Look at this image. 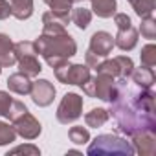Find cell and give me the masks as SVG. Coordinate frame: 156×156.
I'll list each match as a JSON object with an SVG mask.
<instances>
[{"label":"cell","mask_w":156,"mask_h":156,"mask_svg":"<svg viewBox=\"0 0 156 156\" xmlns=\"http://www.w3.org/2000/svg\"><path fill=\"white\" fill-rule=\"evenodd\" d=\"M116 77L108 75V73H101L98 72L94 77L90 75V79L81 87L83 92L88 96V98H98L101 101H108L110 99V94L114 90V85H116Z\"/></svg>","instance_id":"8992f818"},{"label":"cell","mask_w":156,"mask_h":156,"mask_svg":"<svg viewBox=\"0 0 156 156\" xmlns=\"http://www.w3.org/2000/svg\"><path fill=\"white\" fill-rule=\"evenodd\" d=\"M112 48H114V37L108 31H96L90 37L88 51H92L94 55H98L101 59L103 57H108L112 53Z\"/></svg>","instance_id":"7c38bea8"},{"label":"cell","mask_w":156,"mask_h":156,"mask_svg":"<svg viewBox=\"0 0 156 156\" xmlns=\"http://www.w3.org/2000/svg\"><path fill=\"white\" fill-rule=\"evenodd\" d=\"M134 152L141 156H154L156 154V134L154 130H141L130 136Z\"/></svg>","instance_id":"8fae6325"},{"label":"cell","mask_w":156,"mask_h":156,"mask_svg":"<svg viewBox=\"0 0 156 156\" xmlns=\"http://www.w3.org/2000/svg\"><path fill=\"white\" fill-rule=\"evenodd\" d=\"M31 83H33L31 77H28L22 72L11 73L8 77V88H9V92H15L19 96H28L31 92Z\"/></svg>","instance_id":"5bb4252c"},{"label":"cell","mask_w":156,"mask_h":156,"mask_svg":"<svg viewBox=\"0 0 156 156\" xmlns=\"http://www.w3.org/2000/svg\"><path fill=\"white\" fill-rule=\"evenodd\" d=\"M15 59L19 64V72L26 73L28 77H37L42 72V64L39 61L35 42H31V41L15 42Z\"/></svg>","instance_id":"277c9868"},{"label":"cell","mask_w":156,"mask_h":156,"mask_svg":"<svg viewBox=\"0 0 156 156\" xmlns=\"http://www.w3.org/2000/svg\"><path fill=\"white\" fill-rule=\"evenodd\" d=\"M33 103L37 107H48L55 99V87L48 79H39L31 83V92H30Z\"/></svg>","instance_id":"30bf717a"},{"label":"cell","mask_w":156,"mask_h":156,"mask_svg":"<svg viewBox=\"0 0 156 156\" xmlns=\"http://www.w3.org/2000/svg\"><path fill=\"white\" fill-rule=\"evenodd\" d=\"M11 17V4L8 0H0V20H6Z\"/></svg>","instance_id":"4dcf8cb0"},{"label":"cell","mask_w":156,"mask_h":156,"mask_svg":"<svg viewBox=\"0 0 156 156\" xmlns=\"http://www.w3.org/2000/svg\"><path fill=\"white\" fill-rule=\"evenodd\" d=\"M68 138L75 145H85V143L90 141V132H88V129H85L81 125H75L68 130Z\"/></svg>","instance_id":"603a6c76"},{"label":"cell","mask_w":156,"mask_h":156,"mask_svg":"<svg viewBox=\"0 0 156 156\" xmlns=\"http://www.w3.org/2000/svg\"><path fill=\"white\" fill-rule=\"evenodd\" d=\"M17 140V132L13 127H9V123H4L0 121V147L4 145H9Z\"/></svg>","instance_id":"484cf974"},{"label":"cell","mask_w":156,"mask_h":156,"mask_svg":"<svg viewBox=\"0 0 156 156\" xmlns=\"http://www.w3.org/2000/svg\"><path fill=\"white\" fill-rule=\"evenodd\" d=\"M11 123H13V129H15L17 136H20V138H24V140H35V138H39V134H41V130H42L39 119H37L30 110H26L24 114H20V116H19L17 119H13Z\"/></svg>","instance_id":"9c48e42d"},{"label":"cell","mask_w":156,"mask_h":156,"mask_svg":"<svg viewBox=\"0 0 156 156\" xmlns=\"http://www.w3.org/2000/svg\"><path fill=\"white\" fill-rule=\"evenodd\" d=\"M88 156H101V154H123V156H132L134 147L125 140L116 134H99L96 136L90 145H88Z\"/></svg>","instance_id":"3957f363"},{"label":"cell","mask_w":156,"mask_h":156,"mask_svg":"<svg viewBox=\"0 0 156 156\" xmlns=\"http://www.w3.org/2000/svg\"><path fill=\"white\" fill-rule=\"evenodd\" d=\"M72 2H85V0H72Z\"/></svg>","instance_id":"1f68e13d"},{"label":"cell","mask_w":156,"mask_h":156,"mask_svg":"<svg viewBox=\"0 0 156 156\" xmlns=\"http://www.w3.org/2000/svg\"><path fill=\"white\" fill-rule=\"evenodd\" d=\"M28 108H26V105L22 103V101H15L13 99V103H11V107H9V114H8V119L9 121H13V119H17L20 114H24Z\"/></svg>","instance_id":"83f0119b"},{"label":"cell","mask_w":156,"mask_h":156,"mask_svg":"<svg viewBox=\"0 0 156 156\" xmlns=\"http://www.w3.org/2000/svg\"><path fill=\"white\" fill-rule=\"evenodd\" d=\"M114 24L118 26V30H125V28L132 26L130 17L127 13H114Z\"/></svg>","instance_id":"f546056e"},{"label":"cell","mask_w":156,"mask_h":156,"mask_svg":"<svg viewBox=\"0 0 156 156\" xmlns=\"http://www.w3.org/2000/svg\"><path fill=\"white\" fill-rule=\"evenodd\" d=\"M140 31H141V37L149 39V41H154V39H156V19H154L152 15L141 19Z\"/></svg>","instance_id":"cb8c5ba5"},{"label":"cell","mask_w":156,"mask_h":156,"mask_svg":"<svg viewBox=\"0 0 156 156\" xmlns=\"http://www.w3.org/2000/svg\"><path fill=\"white\" fill-rule=\"evenodd\" d=\"M17 62L15 59V42L9 39V35L0 33V64L2 66H13Z\"/></svg>","instance_id":"2e32d148"},{"label":"cell","mask_w":156,"mask_h":156,"mask_svg":"<svg viewBox=\"0 0 156 156\" xmlns=\"http://www.w3.org/2000/svg\"><path fill=\"white\" fill-rule=\"evenodd\" d=\"M42 2H46V4H48V2H50V0H42Z\"/></svg>","instance_id":"836d02e7"},{"label":"cell","mask_w":156,"mask_h":156,"mask_svg":"<svg viewBox=\"0 0 156 156\" xmlns=\"http://www.w3.org/2000/svg\"><path fill=\"white\" fill-rule=\"evenodd\" d=\"M127 2L132 6L134 13H136L140 19L151 17V15L154 13V8H156V2H154V0H127Z\"/></svg>","instance_id":"44dd1931"},{"label":"cell","mask_w":156,"mask_h":156,"mask_svg":"<svg viewBox=\"0 0 156 156\" xmlns=\"http://www.w3.org/2000/svg\"><path fill=\"white\" fill-rule=\"evenodd\" d=\"M130 77H132V83H134L138 88H152V85H154V81H156L152 68L143 66V64H141L140 68H134L132 73H130Z\"/></svg>","instance_id":"9a60e30c"},{"label":"cell","mask_w":156,"mask_h":156,"mask_svg":"<svg viewBox=\"0 0 156 156\" xmlns=\"http://www.w3.org/2000/svg\"><path fill=\"white\" fill-rule=\"evenodd\" d=\"M108 118H110L108 110H107V108L98 107V108H92L90 112H87V114H85V123H87V127L99 129V127H103V125L108 121Z\"/></svg>","instance_id":"d6986e66"},{"label":"cell","mask_w":156,"mask_h":156,"mask_svg":"<svg viewBox=\"0 0 156 156\" xmlns=\"http://www.w3.org/2000/svg\"><path fill=\"white\" fill-rule=\"evenodd\" d=\"M140 59H141V64L143 66H149V68H154L156 66V46L151 42L147 46L141 48V53H140Z\"/></svg>","instance_id":"d4e9b609"},{"label":"cell","mask_w":156,"mask_h":156,"mask_svg":"<svg viewBox=\"0 0 156 156\" xmlns=\"http://www.w3.org/2000/svg\"><path fill=\"white\" fill-rule=\"evenodd\" d=\"M138 44V30L134 26H129L125 30H118L114 37V46H118L121 51H130Z\"/></svg>","instance_id":"4fadbf2b"},{"label":"cell","mask_w":156,"mask_h":156,"mask_svg":"<svg viewBox=\"0 0 156 156\" xmlns=\"http://www.w3.org/2000/svg\"><path fill=\"white\" fill-rule=\"evenodd\" d=\"M55 77L62 83V85H75V87H83L88 79H90V68L87 64H72L66 61H62L61 64L51 68Z\"/></svg>","instance_id":"5b68a950"},{"label":"cell","mask_w":156,"mask_h":156,"mask_svg":"<svg viewBox=\"0 0 156 156\" xmlns=\"http://www.w3.org/2000/svg\"><path fill=\"white\" fill-rule=\"evenodd\" d=\"M94 70L101 72V73H108V75L116 77V79H129L134 70V62L127 55H118L114 59H105V61L101 59Z\"/></svg>","instance_id":"ba28073f"},{"label":"cell","mask_w":156,"mask_h":156,"mask_svg":"<svg viewBox=\"0 0 156 156\" xmlns=\"http://www.w3.org/2000/svg\"><path fill=\"white\" fill-rule=\"evenodd\" d=\"M83 114V98L75 92H68L64 94V98L61 99L59 107H57V112H55V118L59 123L62 125H68V123H73L81 118Z\"/></svg>","instance_id":"52a82bcc"},{"label":"cell","mask_w":156,"mask_h":156,"mask_svg":"<svg viewBox=\"0 0 156 156\" xmlns=\"http://www.w3.org/2000/svg\"><path fill=\"white\" fill-rule=\"evenodd\" d=\"M70 20L46 11L42 15V33L35 41L37 53L44 57V61L53 68L66 59H72L77 53V44L73 37L66 31V24Z\"/></svg>","instance_id":"7a4b0ae2"},{"label":"cell","mask_w":156,"mask_h":156,"mask_svg":"<svg viewBox=\"0 0 156 156\" xmlns=\"http://www.w3.org/2000/svg\"><path fill=\"white\" fill-rule=\"evenodd\" d=\"M11 17L17 20H28L33 15V0H11Z\"/></svg>","instance_id":"ac0fdd59"},{"label":"cell","mask_w":156,"mask_h":156,"mask_svg":"<svg viewBox=\"0 0 156 156\" xmlns=\"http://www.w3.org/2000/svg\"><path fill=\"white\" fill-rule=\"evenodd\" d=\"M92 2V13H96L99 19H110L114 17L116 9H118V2L116 0H90Z\"/></svg>","instance_id":"e0dca14e"},{"label":"cell","mask_w":156,"mask_h":156,"mask_svg":"<svg viewBox=\"0 0 156 156\" xmlns=\"http://www.w3.org/2000/svg\"><path fill=\"white\" fill-rule=\"evenodd\" d=\"M107 103L110 105L108 114L116 119L118 129L125 136H132L141 130L156 132L152 88L132 90L127 85V79H118Z\"/></svg>","instance_id":"6da1fadb"},{"label":"cell","mask_w":156,"mask_h":156,"mask_svg":"<svg viewBox=\"0 0 156 156\" xmlns=\"http://www.w3.org/2000/svg\"><path fill=\"white\" fill-rule=\"evenodd\" d=\"M8 154H31V156H39L41 151H39V147H35V145H19V147L11 149Z\"/></svg>","instance_id":"f1b7e54d"},{"label":"cell","mask_w":156,"mask_h":156,"mask_svg":"<svg viewBox=\"0 0 156 156\" xmlns=\"http://www.w3.org/2000/svg\"><path fill=\"white\" fill-rule=\"evenodd\" d=\"M11 103H13V98H11L8 92H2V90H0V116H2V118H8Z\"/></svg>","instance_id":"4316f807"},{"label":"cell","mask_w":156,"mask_h":156,"mask_svg":"<svg viewBox=\"0 0 156 156\" xmlns=\"http://www.w3.org/2000/svg\"><path fill=\"white\" fill-rule=\"evenodd\" d=\"M2 68H4V66H2V64H0V73H2Z\"/></svg>","instance_id":"d6a6232c"},{"label":"cell","mask_w":156,"mask_h":156,"mask_svg":"<svg viewBox=\"0 0 156 156\" xmlns=\"http://www.w3.org/2000/svg\"><path fill=\"white\" fill-rule=\"evenodd\" d=\"M72 0H50L48 6L53 15H59L61 19L70 20V11H72Z\"/></svg>","instance_id":"7402d4cb"},{"label":"cell","mask_w":156,"mask_h":156,"mask_svg":"<svg viewBox=\"0 0 156 156\" xmlns=\"http://www.w3.org/2000/svg\"><path fill=\"white\" fill-rule=\"evenodd\" d=\"M70 20L79 30H87L90 26V22H92V11L87 9V8H72Z\"/></svg>","instance_id":"ffe728a7"}]
</instances>
